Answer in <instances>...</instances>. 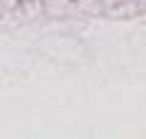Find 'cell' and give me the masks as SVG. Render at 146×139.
Returning <instances> with one entry per match:
<instances>
[{
    "mask_svg": "<svg viewBox=\"0 0 146 139\" xmlns=\"http://www.w3.org/2000/svg\"><path fill=\"white\" fill-rule=\"evenodd\" d=\"M73 0H42V7L49 15H66L71 10Z\"/></svg>",
    "mask_w": 146,
    "mask_h": 139,
    "instance_id": "obj_1",
    "label": "cell"
}]
</instances>
